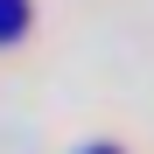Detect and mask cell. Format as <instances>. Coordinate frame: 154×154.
Here are the masks:
<instances>
[{"mask_svg":"<svg viewBox=\"0 0 154 154\" xmlns=\"http://www.w3.org/2000/svg\"><path fill=\"white\" fill-rule=\"evenodd\" d=\"M98 154H119V147H98Z\"/></svg>","mask_w":154,"mask_h":154,"instance_id":"7a4b0ae2","label":"cell"},{"mask_svg":"<svg viewBox=\"0 0 154 154\" xmlns=\"http://www.w3.org/2000/svg\"><path fill=\"white\" fill-rule=\"evenodd\" d=\"M21 21H28V0H0V35H14Z\"/></svg>","mask_w":154,"mask_h":154,"instance_id":"6da1fadb","label":"cell"}]
</instances>
